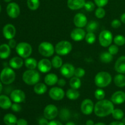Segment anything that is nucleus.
I'll return each mask as SVG.
<instances>
[{
    "label": "nucleus",
    "mask_w": 125,
    "mask_h": 125,
    "mask_svg": "<svg viewBox=\"0 0 125 125\" xmlns=\"http://www.w3.org/2000/svg\"><path fill=\"white\" fill-rule=\"evenodd\" d=\"M114 109V103L108 100H100L94 106V112L99 117H105L112 114Z\"/></svg>",
    "instance_id": "obj_1"
},
{
    "label": "nucleus",
    "mask_w": 125,
    "mask_h": 125,
    "mask_svg": "<svg viewBox=\"0 0 125 125\" xmlns=\"http://www.w3.org/2000/svg\"><path fill=\"white\" fill-rule=\"evenodd\" d=\"M112 82V76L106 72H100L95 77V85L100 88L108 86Z\"/></svg>",
    "instance_id": "obj_2"
},
{
    "label": "nucleus",
    "mask_w": 125,
    "mask_h": 125,
    "mask_svg": "<svg viewBox=\"0 0 125 125\" xmlns=\"http://www.w3.org/2000/svg\"><path fill=\"white\" fill-rule=\"evenodd\" d=\"M23 80L26 84L29 85H35L40 79L39 72L34 70H28L23 74Z\"/></svg>",
    "instance_id": "obj_3"
},
{
    "label": "nucleus",
    "mask_w": 125,
    "mask_h": 125,
    "mask_svg": "<svg viewBox=\"0 0 125 125\" xmlns=\"http://www.w3.org/2000/svg\"><path fill=\"white\" fill-rule=\"evenodd\" d=\"M15 79V73L10 68L6 67L4 68L0 74V80L3 84L8 85L13 83Z\"/></svg>",
    "instance_id": "obj_4"
},
{
    "label": "nucleus",
    "mask_w": 125,
    "mask_h": 125,
    "mask_svg": "<svg viewBox=\"0 0 125 125\" xmlns=\"http://www.w3.org/2000/svg\"><path fill=\"white\" fill-rule=\"evenodd\" d=\"M72 50V45L70 42L62 40L56 44L55 51L59 56H65L68 54Z\"/></svg>",
    "instance_id": "obj_5"
},
{
    "label": "nucleus",
    "mask_w": 125,
    "mask_h": 125,
    "mask_svg": "<svg viewBox=\"0 0 125 125\" xmlns=\"http://www.w3.org/2000/svg\"><path fill=\"white\" fill-rule=\"evenodd\" d=\"M16 52L21 57L28 58L31 56L32 51V46L30 44L26 42H20L17 45L15 48Z\"/></svg>",
    "instance_id": "obj_6"
},
{
    "label": "nucleus",
    "mask_w": 125,
    "mask_h": 125,
    "mask_svg": "<svg viewBox=\"0 0 125 125\" xmlns=\"http://www.w3.org/2000/svg\"><path fill=\"white\" fill-rule=\"evenodd\" d=\"M39 52L44 57H51L54 53L55 48L53 45L48 42H43L39 45L38 48Z\"/></svg>",
    "instance_id": "obj_7"
},
{
    "label": "nucleus",
    "mask_w": 125,
    "mask_h": 125,
    "mask_svg": "<svg viewBox=\"0 0 125 125\" xmlns=\"http://www.w3.org/2000/svg\"><path fill=\"white\" fill-rule=\"evenodd\" d=\"M113 40V35L111 31L104 30L100 32L99 35V42L101 46L103 47H108L111 45Z\"/></svg>",
    "instance_id": "obj_8"
},
{
    "label": "nucleus",
    "mask_w": 125,
    "mask_h": 125,
    "mask_svg": "<svg viewBox=\"0 0 125 125\" xmlns=\"http://www.w3.org/2000/svg\"><path fill=\"white\" fill-rule=\"evenodd\" d=\"M43 115L46 119L53 120L58 115V109L57 107L54 104H49L45 107L43 111Z\"/></svg>",
    "instance_id": "obj_9"
},
{
    "label": "nucleus",
    "mask_w": 125,
    "mask_h": 125,
    "mask_svg": "<svg viewBox=\"0 0 125 125\" xmlns=\"http://www.w3.org/2000/svg\"><path fill=\"white\" fill-rule=\"evenodd\" d=\"M64 90L61 87H54L49 91V95L52 100L55 101H60L64 98Z\"/></svg>",
    "instance_id": "obj_10"
},
{
    "label": "nucleus",
    "mask_w": 125,
    "mask_h": 125,
    "mask_svg": "<svg viewBox=\"0 0 125 125\" xmlns=\"http://www.w3.org/2000/svg\"><path fill=\"white\" fill-rule=\"evenodd\" d=\"M6 11L7 15L12 18H17L20 13V9L16 2L9 4L6 8Z\"/></svg>",
    "instance_id": "obj_11"
},
{
    "label": "nucleus",
    "mask_w": 125,
    "mask_h": 125,
    "mask_svg": "<svg viewBox=\"0 0 125 125\" xmlns=\"http://www.w3.org/2000/svg\"><path fill=\"white\" fill-rule=\"evenodd\" d=\"M94 104L90 99H85L81 105V111L84 115H90L94 110Z\"/></svg>",
    "instance_id": "obj_12"
},
{
    "label": "nucleus",
    "mask_w": 125,
    "mask_h": 125,
    "mask_svg": "<svg viewBox=\"0 0 125 125\" xmlns=\"http://www.w3.org/2000/svg\"><path fill=\"white\" fill-rule=\"evenodd\" d=\"M75 68L71 63H64L61 67V73L66 78H71L74 74Z\"/></svg>",
    "instance_id": "obj_13"
},
{
    "label": "nucleus",
    "mask_w": 125,
    "mask_h": 125,
    "mask_svg": "<svg viewBox=\"0 0 125 125\" xmlns=\"http://www.w3.org/2000/svg\"><path fill=\"white\" fill-rule=\"evenodd\" d=\"M26 98L25 94L21 90L16 89L13 90L10 94V99L16 103H21L24 102Z\"/></svg>",
    "instance_id": "obj_14"
},
{
    "label": "nucleus",
    "mask_w": 125,
    "mask_h": 125,
    "mask_svg": "<svg viewBox=\"0 0 125 125\" xmlns=\"http://www.w3.org/2000/svg\"><path fill=\"white\" fill-rule=\"evenodd\" d=\"M74 24L77 28H82L86 26L87 24V18L86 16L82 13H78L75 15L73 19Z\"/></svg>",
    "instance_id": "obj_15"
},
{
    "label": "nucleus",
    "mask_w": 125,
    "mask_h": 125,
    "mask_svg": "<svg viewBox=\"0 0 125 125\" xmlns=\"http://www.w3.org/2000/svg\"><path fill=\"white\" fill-rule=\"evenodd\" d=\"M52 63L50 60L47 59H43L40 60L37 65V68L40 72L43 73L50 72L52 68Z\"/></svg>",
    "instance_id": "obj_16"
},
{
    "label": "nucleus",
    "mask_w": 125,
    "mask_h": 125,
    "mask_svg": "<svg viewBox=\"0 0 125 125\" xmlns=\"http://www.w3.org/2000/svg\"><path fill=\"white\" fill-rule=\"evenodd\" d=\"M85 35H86L85 31L84 29L82 28H77L72 31L70 34V37L71 39L74 41L79 42L85 39Z\"/></svg>",
    "instance_id": "obj_17"
},
{
    "label": "nucleus",
    "mask_w": 125,
    "mask_h": 125,
    "mask_svg": "<svg viewBox=\"0 0 125 125\" xmlns=\"http://www.w3.org/2000/svg\"><path fill=\"white\" fill-rule=\"evenodd\" d=\"M3 35L6 39L10 40L15 37L16 34V29L13 24H7L3 28Z\"/></svg>",
    "instance_id": "obj_18"
},
{
    "label": "nucleus",
    "mask_w": 125,
    "mask_h": 125,
    "mask_svg": "<svg viewBox=\"0 0 125 125\" xmlns=\"http://www.w3.org/2000/svg\"><path fill=\"white\" fill-rule=\"evenodd\" d=\"M111 101L115 104H121L125 101V93L122 91L115 92L111 96Z\"/></svg>",
    "instance_id": "obj_19"
},
{
    "label": "nucleus",
    "mask_w": 125,
    "mask_h": 125,
    "mask_svg": "<svg viewBox=\"0 0 125 125\" xmlns=\"http://www.w3.org/2000/svg\"><path fill=\"white\" fill-rule=\"evenodd\" d=\"M115 70L118 73L125 74V56H122L120 57L115 62L114 65Z\"/></svg>",
    "instance_id": "obj_20"
},
{
    "label": "nucleus",
    "mask_w": 125,
    "mask_h": 125,
    "mask_svg": "<svg viewBox=\"0 0 125 125\" xmlns=\"http://www.w3.org/2000/svg\"><path fill=\"white\" fill-rule=\"evenodd\" d=\"M85 3V0H68L67 6L71 10H78L83 8Z\"/></svg>",
    "instance_id": "obj_21"
},
{
    "label": "nucleus",
    "mask_w": 125,
    "mask_h": 125,
    "mask_svg": "<svg viewBox=\"0 0 125 125\" xmlns=\"http://www.w3.org/2000/svg\"><path fill=\"white\" fill-rule=\"evenodd\" d=\"M23 61L21 57H14L11 59L9 61V65L12 68L19 69L23 65Z\"/></svg>",
    "instance_id": "obj_22"
},
{
    "label": "nucleus",
    "mask_w": 125,
    "mask_h": 125,
    "mask_svg": "<svg viewBox=\"0 0 125 125\" xmlns=\"http://www.w3.org/2000/svg\"><path fill=\"white\" fill-rule=\"evenodd\" d=\"M12 106L11 100L6 95H0V107L3 109H8Z\"/></svg>",
    "instance_id": "obj_23"
},
{
    "label": "nucleus",
    "mask_w": 125,
    "mask_h": 125,
    "mask_svg": "<svg viewBox=\"0 0 125 125\" xmlns=\"http://www.w3.org/2000/svg\"><path fill=\"white\" fill-rule=\"evenodd\" d=\"M44 81H45V83L46 85L52 86V85L57 84V81H58V77L56 74L49 73L45 77Z\"/></svg>",
    "instance_id": "obj_24"
},
{
    "label": "nucleus",
    "mask_w": 125,
    "mask_h": 125,
    "mask_svg": "<svg viewBox=\"0 0 125 125\" xmlns=\"http://www.w3.org/2000/svg\"><path fill=\"white\" fill-rule=\"evenodd\" d=\"M10 54V48L7 44H2L0 46V58L5 59Z\"/></svg>",
    "instance_id": "obj_25"
},
{
    "label": "nucleus",
    "mask_w": 125,
    "mask_h": 125,
    "mask_svg": "<svg viewBox=\"0 0 125 125\" xmlns=\"http://www.w3.org/2000/svg\"><path fill=\"white\" fill-rule=\"evenodd\" d=\"M34 91L37 95H43L47 91V86L43 83H38L34 85Z\"/></svg>",
    "instance_id": "obj_26"
},
{
    "label": "nucleus",
    "mask_w": 125,
    "mask_h": 125,
    "mask_svg": "<svg viewBox=\"0 0 125 125\" xmlns=\"http://www.w3.org/2000/svg\"><path fill=\"white\" fill-rule=\"evenodd\" d=\"M4 122L7 125H17V118L13 114H7L4 117Z\"/></svg>",
    "instance_id": "obj_27"
},
{
    "label": "nucleus",
    "mask_w": 125,
    "mask_h": 125,
    "mask_svg": "<svg viewBox=\"0 0 125 125\" xmlns=\"http://www.w3.org/2000/svg\"><path fill=\"white\" fill-rule=\"evenodd\" d=\"M114 83L118 87H125V76L121 73L117 74L114 78Z\"/></svg>",
    "instance_id": "obj_28"
},
{
    "label": "nucleus",
    "mask_w": 125,
    "mask_h": 125,
    "mask_svg": "<svg viewBox=\"0 0 125 125\" xmlns=\"http://www.w3.org/2000/svg\"><path fill=\"white\" fill-rule=\"evenodd\" d=\"M66 96L71 100H77L80 96V94L76 89H70L66 92Z\"/></svg>",
    "instance_id": "obj_29"
},
{
    "label": "nucleus",
    "mask_w": 125,
    "mask_h": 125,
    "mask_svg": "<svg viewBox=\"0 0 125 125\" xmlns=\"http://www.w3.org/2000/svg\"><path fill=\"white\" fill-rule=\"evenodd\" d=\"M26 67L29 70H34L37 67L38 63L36 60L31 57H28L24 61Z\"/></svg>",
    "instance_id": "obj_30"
},
{
    "label": "nucleus",
    "mask_w": 125,
    "mask_h": 125,
    "mask_svg": "<svg viewBox=\"0 0 125 125\" xmlns=\"http://www.w3.org/2000/svg\"><path fill=\"white\" fill-rule=\"evenodd\" d=\"M100 61L103 63H109L113 60V55L111 54L109 51H104L100 54Z\"/></svg>",
    "instance_id": "obj_31"
},
{
    "label": "nucleus",
    "mask_w": 125,
    "mask_h": 125,
    "mask_svg": "<svg viewBox=\"0 0 125 125\" xmlns=\"http://www.w3.org/2000/svg\"><path fill=\"white\" fill-rule=\"evenodd\" d=\"M70 85L72 89L78 90L81 86V81L80 78L76 76L71 78L70 81Z\"/></svg>",
    "instance_id": "obj_32"
},
{
    "label": "nucleus",
    "mask_w": 125,
    "mask_h": 125,
    "mask_svg": "<svg viewBox=\"0 0 125 125\" xmlns=\"http://www.w3.org/2000/svg\"><path fill=\"white\" fill-rule=\"evenodd\" d=\"M51 63L54 68H59L63 65V61L59 56H55L51 60Z\"/></svg>",
    "instance_id": "obj_33"
},
{
    "label": "nucleus",
    "mask_w": 125,
    "mask_h": 125,
    "mask_svg": "<svg viewBox=\"0 0 125 125\" xmlns=\"http://www.w3.org/2000/svg\"><path fill=\"white\" fill-rule=\"evenodd\" d=\"M27 6L31 10H35L40 6L39 0H27Z\"/></svg>",
    "instance_id": "obj_34"
},
{
    "label": "nucleus",
    "mask_w": 125,
    "mask_h": 125,
    "mask_svg": "<svg viewBox=\"0 0 125 125\" xmlns=\"http://www.w3.org/2000/svg\"><path fill=\"white\" fill-rule=\"evenodd\" d=\"M98 27V23L95 21H90L87 24L86 31L88 32H94Z\"/></svg>",
    "instance_id": "obj_35"
},
{
    "label": "nucleus",
    "mask_w": 125,
    "mask_h": 125,
    "mask_svg": "<svg viewBox=\"0 0 125 125\" xmlns=\"http://www.w3.org/2000/svg\"><path fill=\"white\" fill-rule=\"evenodd\" d=\"M112 117L114 119L117 120H120L124 117V112L122 109H114L113 112L112 113Z\"/></svg>",
    "instance_id": "obj_36"
},
{
    "label": "nucleus",
    "mask_w": 125,
    "mask_h": 125,
    "mask_svg": "<svg viewBox=\"0 0 125 125\" xmlns=\"http://www.w3.org/2000/svg\"><path fill=\"white\" fill-rule=\"evenodd\" d=\"M114 42L117 46H123L125 44V37L122 35H117L115 37Z\"/></svg>",
    "instance_id": "obj_37"
},
{
    "label": "nucleus",
    "mask_w": 125,
    "mask_h": 125,
    "mask_svg": "<svg viewBox=\"0 0 125 125\" xmlns=\"http://www.w3.org/2000/svg\"><path fill=\"white\" fill-rule=\"evenodd\" d=\"M85 40L89 44H94L96 41V36L94 32H88L85 35Z\"/></svg>",
    "instance_id": "obj_38"
},
{
    "label": "nucleus",
    "mask_w": 125,
    "mask_h": 125,
    "mask_svg": "<svg viewBox=\"0 0 125 125\" xmlns=\"http://www.w3.org/2000/svg\"><path fill=\"white\" fill-rule=\"evenodd\" d=\"M105 95H106L105 92L103 89H98L95 90V97L96 100H99V101L103 100L105 97Z\"/></svg>",
    "instance_id": "obj_39"
},
{
    "label": "nucleus",
    "mask_w": 125,
    "mask_h": 125,
    "mask_svg": "<svg viewBox=\"0 0 125 125\" xmlns=\"http://www.w3.org/2000/svg\"><path fill=\"white\" fill-rule=\"evenodd\" d=\"M70 117V113L69 111L67 109H62L60 113V118L63 121H66L68 120Z\"/></svg>",
    "instance_id": "obj_40"
},
{
    "label": "nucleus",
    "mask_w": 125,
    "mask_h": 125,
    "mask_svg": "<svg viewBox=\"0 0 125 125\" xmlns=\"http://www.w3.org/2000/svg\"><path fill=\"white\" fill-rule=\"evenodd\" d=\"M95 15L96 18H99V19H101V18H104L105 17L106 11H105V10L103 7H98L95 10Z\"/></svg>",
    "instance_id": "obj_41"
},
{
    "label": "nucleus",
    "mask_w": 125,
    "mask_h": 125,
    "mask_svg": "<svg viewBox=\"0 0 125 125\" xmlns=\"http://www.w3.org/2000/svg\"><path fill=\"white\" fill-rule=\"evenodd\" d=\"M85 74V72L84 70V69L83 68H76L75 70H74V75L76 77H78V78H83Z\"/></svg>",
    "instance_id": "obj_42"
},
{
    "label": "nucleus",
    "mask_w": 125,
    "mask_h": 125,
    "mask_svg": "<svg viewBox=\"0 0 125 125\" xmlns=\"http://www.w3.org/2000/svg\"><path fill=\"white\" fill-rule=\"evenodd\" d=\"M84 7L87 11L92 12V11H93L95 9V6L94 2H92V1H87V2H85Z\"/></svg>",
    "instance_id": "obj_43"
},
{
    "label": "nucleus",
    "mask_w": 125,
    "mask_h": 125,
    "mask_svg": "<svg viewBox=\"0 0 125 125\" xmlns=\"http://www.w3.org/2000/svg\"><path fill=\"white\" fill-rule=\"evenodd\" d=\"M118 51H119V49H118V46L116 45H111L108 49V51L112 55L117 54L118 52Z\"/></svg>",
    "instance_id": "obj_44"
},
{
    "label": "nucleus",
    "mask_w": 125,
    "mask_h": 125,
    "mask_svg": "<svg viewBox=\"0 0 125 125\" xmlns=\"http://www.w3.org/2000/svg\"><path fill=\"white\" fill-rule=\"evenodd\" d=\"M95 4L98 7H103L106 6L109 0H94Z\"/></svg>",
    "instance_id": "obj_45"
},
{
    "label": "nucleus",
    "mask_w": 125,
    "mask_h": 125,
    "mask_svg": "<svg viewBox=\"0 0 125 125\" xmlns=\"http://www.w3.org/2000/svg\"><path fill=\"white\" fill-rule=\"evenodd\" d=\"M122 25V23L119 20L115 19L111 22V26L114 29H117V28H120Z\"/></svg>",
    "instance_id": "obj_46"
},
{
    "label": "nucleus",
    "mask_w": 125,
    "mask_h": 125,
    "mask_svg": "<svg viewBox=\"0 0 125 125\" xmlns=\"http://www.w3.org/2000/svg\"><path fill=\"white\" fill-rule=\"evenodd\" d=\"M11 109H12V110L13 112H18L21 110V107L20 105L19 104V103H15L14 104H12Z\"/></svg>",
    "instance_id": "obj_47"
},
{
    "label": "nucleus",
    "mask_w": 125,
    "mask_h": 125,
    "mask_svg": "<svg viewBox=\"0 0 125 125\" xmlns=\"http://www.w3.org/2000/svg\"><path fill=\"white\" fill-rule=\"evenodd\" d=\"M9 46H10V48H15L17 46V42H16L15 40L14 39H10L9 40Z\"/></svg>",
    "instance_id": "obj_48"
},
{
    "label": "nucleus",
    "mask_w": 125,
    "mask_h": 125,
    "mask_svg": "<svg viewBox=\"0 0 125 125\" xmlns=\"http://www.w3.org/2000/svg\"><path fill=\"white\" fill-rule=\"evenodd\" d=\"M49 122L48 121V119L46 118H41L39 120V125H48Z\"/></svg>",
    "instance_id": "obj_49"
},
{
    "label": "nucleus",
    "mask_w": 125,
    "mask_h": 125,
    "mask_svg": "<svg viewBox=\"0 0 125 125\" xmlns=\"http://www.w3.org/2000/svg\"><path fill=\"white\" fill-rule=\"evenodd\" d=\"M17 125H28V123L26 120L23 119V118H20L17 120Z\"/></svg>",
    "instance_id": "obj_50"
},
{
    "label": "nucleus",
    "mask_w": 125,
    "mask_h": 125,
    "mask_svg": "<svg viewBox=\"0 0 125 125\" xmlns=\"http://www.w3.org/2000/svg\"><path fill=\"white\" fill-rule=\"evenodd\" d=\"M57 84H58L59 86L61 87H63L65 85L66 81H65V80H64L63 79H58V81H57Z\"/></svg>",
    "instance_id": "obj_51"
},
{
    "label": "nucleus",
    "mask_w": 125,
    "mask_h": 125,
    "mask_svg": "<svg viewBox=\"0 0 125 125\" xmlns=\"http://www.w3.org/2000/svg\"><path fill=\"white\" fill-rule=\"evenodd\" d=\"M48 125H63L62 123L57 120H52L49 122Z\"/></svg>",
    "instance_id": "obj_52"
},
{
    "label": "nucleus",
    "mask_w": 125,
    "mask_h": 125,
    "mask_svg": "<svg viewBox=\"0 0 125 125\" xmlns=\"http://www.w3.org/2000/svg\"><path fill=\"white\" fill-rule=\"evenodd\" d=\"M109 125H125L122 123V122H119V121H117V122H114L110 123Z\"/></svg>",
    "instance_id": "obj_53"
},
{
    "label": "nucleus",
    "mask_w": 125,
    "mask_h": 125,
    "mask_svg": "<svg viewBox=\"0 0 125 125\" xmlns=\"http://www.w3.org/2000/svg\"><path fill=\"white\" fill-rule=\"evenodd\" d=\"M120 20H121V21H122V23L125 24V13H123V14L121 15Z\"/></svg>",
    "instance_id": "obj_54"
},
{
    "label": "nucleus",
    "mask_w": 125,
    "mask_h": 125,
    "mask_svg": "<svg viewBox=\"0 0 125 125\" xmlns=\"http://www.w3.org/2000/svg\"><path fill=\"white\" fill-rule=\"evenodd\" d=\"M94 121L92 120H89L86 122V125H94Z\"/></svg>",
    "instance_id": "obj_55"
},
{
    "label": "nucleus",
    "mask_w": 125,
    "mask_h": 125,
    "mask_svg": "<svg viewBox=\"0 0 125 125\" xmlns=\"http://www.w3.org/2000/svg\"><path fill=\"white\" fill-rule=\"evenodd\" d=\"M65 125H76L75 124H74L73 122H68V123H66Z\"/></svg>",
    "instance_id": "obj_56"
},
{
    "label": "nucleus",
    "mask_w": 125,
    "mask_h": 125,
    "mask_svg": "<svg viewBox=\"0 0 125 125\" xmlns=\"http://www.w3.org/2000/svg\"><path fill=\"white\" fill-rule=\"evenodd\" d=\"M2 83H1V81H0V94L1 93V91H2Z\"/></svg>",
    "instance_id": "obj_57"
},
{
    "label": "nucleus",
    "mask_w": 125,
    "mask_h": 125,
    "mask_svg": "<svg viewBox=\"0 0 125 125\" xmlns=\"http://www.w3.org/2000/svg\"><path fill=\"white\" fill-rule=\"evenodd\" d=\"M94 125H105L104 123H96V124H95Z\"/></svg>",
    "instance_id": "obj_58"
},
{
    "label": "nucleus",
    "mask_w": 125,
    "mask_h": 125,
    "mask_svg": "<svg viewBox=\"0 0 125 125\" xmlns=\"http://www.w3.org/2000/svg\"><path fill=\"white\" fill-rule=\"evenodd\" d=\"M122 123H123V124H124V125H125V118H122Z\"/></svg>",
    "instance_id": "obj_59"
},
{
    "label": "nucleus",
    "mask_w": 125,
    "mask_h": 125,
    "mask_svg": "<svg viewBox=\"0 0 125 125\" xmlns=\"http://www.w3.org/2000/svg\"><path fill=\"white\" fill-rule=\"evenodd\" d=\"M4 1L6 2H10V1H12V0H4Z\"/></svg>",
    "instance_id": "obj_60"
},
{
    "label": "nucleus",
    "mask_w": 125,
    "mask_h": 125,
    "mask_svg": "<svg viewBox=\"0 0 125 125\" xmlns=\"http://www.w3.org/2000/svg\"><path fill=\"white\" fill-rule=\"evenodd\" d=\"M0 12H1V5H0Z\"/></svg>",
    "instance_id": "obj_61"
}]
</instances>
